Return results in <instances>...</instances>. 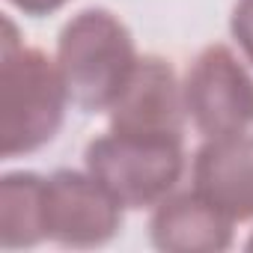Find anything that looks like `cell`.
<instances>
[{"label":"cell","instance_id":"cell-8","mask_svg":"<svg viewBox=\"0 0 253 253\" xmlns=\"http://www.w3.org/2000/svg\"><path fill=\"white\" fill-rule=\"evenodd\" d=\"M149 235L164 253H220L232 244V220L191 191L155 206Z\"/></svg>","mask_w":253,"mask_h":253},{"label":"cell","instance_id":"cell-4","mask_svg":"<svg viewBox=\"0 0 253 253\" xmlns=\"http://www.w3.org/2000/svg\"><path fill=\"white\" fill-rule=\"evenodd\" d=\"M185 110L203 137H229L253 128V78L226 45L203 48L188 66Z\"/></svg>","mask_w":253,"mask_h":253},{"label":"cell","instance_id":"cell-12","mask_svg":"<svg viewBox=\"0 0 253 253\" xmlns=\"http://www.w3.org/2000/svg\"><path fill=\"white\" fill-rule=\"evenodd\" d=\"M247 250H253V235H250V241H247Z\"/></svg>","mask_w":253,"mask_h":253},{"label":"cell","instance_id":"cell-6","mask_svg":"<svg viewBox=\"0 0 253 253\" xmlns=\"http://www.w3.org/2000/svg\"><path fill=\"white\" fill-rule=\"evenodd\" d=\"M107 113L110 131L182 140L188 110L173 66L161 57H137L128 81Z\"/></svg>","mask_w":253,"mask_h":253},{"label":"cell","instance_id":"cell-1","mask_svg":"<svg viewBox=\"0 0 253 253\" xmlns=\"http://www.w3.org/2000/svg\"><path fill=\"white\" fill-rule=\"evenodd\" d=\"M69 86L60 66L39 48L18 42L12 21H3L0 54V155L15 158L51 143L66 116Z\"/></svg>","mask_w":253,"mask_h":253},{"label":"cell","instance_id":"cell-2","mask_svg":"<svg viewBox=\"0 0 253 253\" xmlns=\"http://www.w3.org/2000/svg\"><path fill=\"white\" fill-rule=\"evenodd\" d=\"M137 63L134 39L113 12L84 9L57 42V66L69 86V98L86 110H110Z\"/></svg>","mask_w":253,"mask_h":253},{"label":"cell","instance_id":"cell-5","mask_svg":"<svg viewBox=\"0 0 253 253\" xmlns=\"http://www.w3.org/2000/svg\"><path fill=\"white\" fill-rule=\"evenodd\" d=\"M45 235L63 247H101L122 226L119 200L86 170H57L42 191Z\"/></svg>","mask_w":253,"mask_h":253},{"label":"cell","instance_id":"cell-10","mask_svg":"<svg viewBox=\"0 0 253 253\" xmlns=\"http://www.w3.org/2000/svg\"><path fill=\"white\" fill-rule=\"evenodd\" d=\"M229 30H232V39L238 42V48L244 51V57L253 63V0H238L235 3Z\"/></svg>","mask_w":253,"mask_h":253},{"label":"cell","instance_id":"cell-3","mask_svg":"<svg viewBox=\"0 0 253 253\" xmlns=\"http://www.w3.org/2000/svg\"><path fill=\"white\" fill-rule=\"evenodd\" d=\"M86 170L119 200L122 209L158 206L182 179V140L107 131L84 152Z\"/></svg>","mask_w":253,"mask_h":253},{"label":"cell","instance_id":"cell-9","mask_svg":"<svg viewBox=\"0 0 253 253\" xmlns=\"http://www.w3.org/2000/svg\"><path fill=\"white\" fill-rule=\"evenodd\" d=\"M45 179L36 173H9L0 182V247L18 250L45 241L42 211Z\"/></svg>","mask_w":253,"mask_h":253},{"label":"cell","instance_id":"cell-7","mask_svg":"<svg viewBox=\"0 0 253 253\" xmlns=\"http://www.w3.org/2000/svg\"><path fill=\"white\" fill-rule=\"evenodd\" d=\"M194 191L232 223L253 220V134L209 137L194 158Z\"/></svg>","mask_w":253,"mask_h":253},{"label":"cell","instance_id":"cell-11","mask_svg":"<svg viewBox=\"0 0 253 253\" xmlns=\"http://www.w3.org/2000/svg\"><path fill=\"white\" fill-rule=\"evenodd\" d=\"M9 3L27 15H48V12H57L60 6H66L69 0H9Z\"/></svg>","mask_w":253,"mask_h":253}]
</instances>
